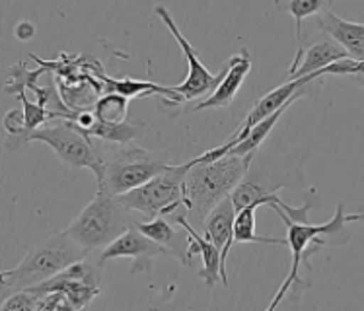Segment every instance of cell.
<instances>
[{
	"mask_svg": "<svg viewBox=\"0 0 364 311\" xmlns=\"http://www.w3.org/2000/svg\"><path fill=\"white\" fill-rule=\"evenodd\" d=\"M193 168L189 170L183 183V204L187 208V220L203 226L208 212L234 193V189L244 181L253 162V154H226L210 162L193 158Z\"/></svg>",
	"mask_w": 364,
	"mask_h": 311,
	"instance_id": "6da1fadb",
	"label": "cell"
},
{
	"mask_svg": "<svg viewBox=\"0 0 364 311\" xmlns=\"http://www.w3.org/2000/svg\"><path fill=\"white\" fill-rule=\"evenodd\" d=\"M136 222L139 220L133 216V210L119 202L117 197L97 191L65 231L86 253L97 249L104 251Z\"/></svg>",
	"mask_w": 364,
	"mask_h": 311,
	"instance_id": "7a4b0ae2",
	"label": "cell"
},
{
	"mask_svg": "<svg viewBox=\"0 0 364 311\" xmlns=\"http://www.w3.org/2000/svg\"><path fill=\"white\" fill-rule=\"evenodd\" d=\"M271 208L275 210L277 214L281 216V220H283L284 226H287V241H289V249L290 253H292V261H290L289 276H287V280L283 282V286L277 292L275 300L269 305V311L275 310L277 305L281 304V300L289 294L290 290H294V300L300 298L302 290L310 286V282H302V278L298 276V268H300V265L304 263L306 267L312 268L308 265V263H310V251H318L320 247H323V245L327 244L326 239H323V236L341 234L343 226L347 224L345 222V214H343V204L337 207L335 216L327 224L296 222V220H292L281 207L273 204Z\"/></svg>",
	"mask_w": 364,
	"mask_h": 311,
	"instance_id": "3957f363",
	"label": "cell"
},
{
	"mask_svg": "<svg viewBox=\"0 0 364 311\" xmlns=\"http://www.w3.org/2000/svg\"><path fill=\"white\" fill-rule=\"evenodd\" d=\"M86 255L80 245L76 244L67 231L53 236L36 249H31L20 265L0 273L2 288L28 290L43 284L68 265L80 261Z\"/></svg>",
	"mask_w": 364,
	"mask_h": 311,
	"instance_id": "277c9868",
	"label": "cell"
},
{
	"mask_svg": "<svg viewBox=\"0 0 364 311\" xmlns=\"http://www.w3.org/2000/svg\"><path fill=\"white\" fill-rule=\"evenodd\" d=\"M193 163L195 160H189L181 165H168L156 178L141 187H134L133 191L119 195L117 200L150 220L156 216L171 214L173 210L183 207V183Z\"/></svg>",
	"mask_w": 364,
	"mask_h": 311,
	"instance_id": "5b68a950",
	"label": "cell"
},
{
	"mask_svg": "<svg viewBox=\"0 0 364 311\" xmlns=\"http://www.w3.org/2000/svg\"><path fill=\"white\" fill-rule=\"evenodd\" d=\"M321 80H323V76L320 72H316V75H308L302 76V78H290L289 82H284L281 86H277L275 89H271L269 94L261 97L257 104L253 105L250 113L245 115V119L240 123L238 131L232 134L228 141L224 142L223 146H218V148H213L205 152V154L197 156L201 162H210V160H216V158H223L230 152L238 142H242L250 134L253 126L261 123L263 119L269 117L271 113H275L279 107H283L287 102L290 99H300V97L306 96H314V94H318L321 89Z\"/></svg>",
	"mask_w": 364,
	"mask_h": 311,
	"instance_id": "8992f818",
	"label": "cell"
},
{
	"mask_svg": "<svg viewBox=\"0 0 364 311\" xmlns=\"http://www.w3.org/2000/svg\"><path fill=\"white\" fill-rule=\"evenodd\" d=\"M20 142H43L49 144L63 162L75 168H86L100 183L104 178L105 162L102 156L97 154V150L92 146L90 136L80 126L76 125L70 119H63L60 123L51 126H39L38 131H33L28 136H23Z\"/></svg>",
	"mask_w": 364,
	"mask_h": 311,
	"instance_id": "52a82bcc",
	"label": "cell"
},
{
	"mask_svg": "<svg viewBox=\"0 0 364 311\" xmlns=\"http://www.w3.org/2000/svg\"><path fill=\"white\" fill-rule=\"evenodd\" d=\"M166 168L168 163L162 162L149 150L139 148L131 142L127 144V148L115 152L105 162L104 178L97 183V191L119 197L156 178Z\"/></svg>",
	"mask_w": 364,
	"mask_h": 311,
	"instance_id": "ba28073f",
	"label": "cell"
},
{
	"mask_svg": "<svg viewBox=\"0 0 364 311\" xmlns=\"http://www.w3.org/2000/svg\"><path fill=\"white\" fill-rule=\"evenodd\" d=\"M154 12L160 16V20L166 23V28L170 30L173 39L178 41L187 62L186 80L181 82V84H178V86H173V89L181 96L183 102H193V99H199V97H208L215 92L216 86L220 84V80H223V70H220V75H213V72L203 65L201 59H199V55L195 51V47L189 43L186 36L179 31V28L176 26V22L171 20V14L166 8L158 4V6H154Z\"/></svg>",
	"mask_w": 364,
	"mask_h": 311,
	"instance_id": "9c48e42d",
	"label": "cell"
},
{
	"mask_svg": "<svg viewBox=\"0 0 364 311\" xmlns=\"http://www.w3.org/2000/svg\"><path fill=\"white\" fill-rule=\"evenodd\" d=\"M168 249L160 245L154 239H150L146 234H142L139 228H136V224H134L133 228H129V230L123 234L121 237H117L112 245H107L104 251H102V257H100V265H104L105 261L109 259H117V257H129V259H133V268H131V273L139 274L144 273V271H149L150 267V261L158 257V255H166Z\"/></svg>",
	"mask_w": 364,
	"mask_h": 311,
	"instance_id": "30bf717a",
	"label": "cell"
},
{
	"mask_svg": "<svg viewBox=\"0 0 364 311\" xmlns=\"http://www.w3.org/2000/svg\"><path fill=\"white\" fill-rule=\"evenodd\" d=\"M252 70V57L247 51H240L226 60V67L223 68V80L216 86L215 92L208 97L201 99L199 104L193 105L191 111H201L210 107H226L234 102V97L242 88L245 76Z\"/></svg>",
	"mask_w": 364,
	"mask_h": 311,
	"instance_id": "8fae6325",
	"label": "cell"
},
{
	"mask_svg": "<svg viewBox=\"0 0 364 311\" xmlns=\"http://www.w3.org/2000/svg\"><path fill=\"white\" fill-rule=\"evenodd\" d=\"M238 210L234 207V200L230 197H226L220 200L210 212H208L207 220L203 224L205 234L213 241V244L223 251V267H220V276H223V284L228 286V274H226V259L230 253L232 245H234V220H236Z\"/></svg>",
	"mask_w": 364,
	"mask_h": 311,
	"instance_id": "7c38bea8",
	"label": "cell"
},
{
	"mask_svg": "<svg viewBox=\"0 0 364 311\" xmlns=\"http://www.w3.org/2000/svg\"><path fill=\"white\" fill-rule=\"evenodd\" d=\"M136 228L142 234H146L150 239L164 245L170 255L181 261V265L191 267V259H189V241H191V237H189L183 226L171 222L166 216H156L149 222H136Z\"/></svg>",
	"mask_w": 364,
	"mask_h": 311,
	"instance_id": "4fadbf2b",
	"label": "cell"
},
{
	"mask_svg": "<svg viewBox=\"0 0 364 311\" xmlns=\"http://www.w3.org/2000/svg\"><path fill=\"white\" fill-rule=\"evenodd\" d=\"M318 26L323 33L341 45L353 59L364 60V23L347 22L333 12H321Z\"/></svg>",
	"mask_w": 364,
	"mask_h": 311,
	"instance_id": "5bb4252c",
	"label": "cell"
},
{
	"mask_svg": "<svg viewBox=\"0 0 364 311\" xmlns=\"http://www.w3.org/2000/svg\"><path fill=\"white\" fill-rule=\"evenodd\" d=\"M347 57H350V55L337 41H329V39L327 41H318V43L310 45L308 49H304L302 59L298 62L296 70L290 75V78H302V76L316 75V72L321 75L323 68L333 65L337 60L347 59Z\"/></svg>",
	"mask_w": 364,
	"mask_h": 311,
	"instance_id": "9a60e30c",
	"label": "cell"
},
{
	"mask_svg": "<svg viewBox=\"0 0 364 311\" xmlns=\"http://www.w3.org/2000/svg\"><path fill=\"white\" fill-rule=\"evenodd\" d=\"M28 290L38 292V294L53 292V290H60V292L70 300V304H73L75 310H84V307L100 294V286H94V284H88V282L84 280H76V278H67V276H63V274H57V276H53L49 280H45L43 284H39V286H33V288Z\"/></svg>",
	"mask_w": 364,
	"mask_h": 311,
	"instance_id": "2e32d148",
	"label": "cell"
},
{
	"mask_svg": "<svg viewBox=\"0 0 364 311\" xmlns=\"http://www.w3.org/2000/svg\"><path fill=\"white\" fill-rule=\"evenodd\" d=\"M331 6L329 0H289V4L281 10H287L292 18H294V33H296V55H294V60L290 65L289 75H292L296 70L298 62L302 59V53H304V47H302V22L304 18L314 14H321L323 8Z\"/></svg>",
	"mask_w": 364,
	"mask_h": 311,
	"instance_id": "e0dca14e",
	"label": "cell"
},
{
	"mask_svg": "<svg viewBox=\"0 0 364 311\" xmlns=\"http://www.w3.org/2000/svg\"><path fill=\"white\" fill-rule=\"evenodd\" d=\"M259 204H250L238 210L234 220V244H265V245H289L287 239L279 237H259L255 234V210Z\"/></svg>",
	"mask_w": 364,
	"mask_h": 311,
	"instance_id": "ac0fdd59",
	"label": "cell"
},
{
	"mask_svg": "<svg viewBox=\"0 0 364 311\" xmlns=\"http://www.w3.org/2000/svg\"><path fill=\"white\" fill-rule=\"evenodd\" d=\"M296 102V97L294 99H290V102H287V104L283 105V107H279L275 113H271L269 117H265L261 123H257V125L253 126L252 131H250V134L245 136L244 141L238 142L234 148L228 152V154H236V156H247V154H255V150L259 148L261 144H263V141L267 138L269 133L273 131V126L277 125V121L283 117V113L289 109L290 105Z\"/></svg>",
	"mask_w": 364,
	"mask_h": 311,
	"instance_id": "d6986e66",
	"label": "cell"
},
{
	"mask_svg": "<svg viewBox=\"0 0 364 311\" xmlns=\"http://www.w3.org/2000/svg\"><path fill=\"white\" fill-rule=\"evenodd\" d=\"M142 131H144V125H139V123H115V125H107V123H100L96 121L94 125L86 129L84 133L88 136H96L100 141L105 142H117V144H131V142L141 136Z\"/></svg>",
	"mask_w": 364,
	"mask_h": 311,
	"instance_id": "ffe728a7",
	"label": "cell"
},
{
	"mask_svg": "<svg viewBox=\"0 0 364 311\" xmlns=\"http://www.w3.org/2000/svg\"><path fill=\"white\" fill-rule=\"evenodd\" d=\"M277 189L279 187H263L259 185L257 181H253L247 175L244 178V181L240 183L234 193H232V200H234V207L236 210H242L244 207H250V204H269L271 200L275 199Z\"/></svg>",
	"mask_w": 364,
	"mask_h": 311,
	"instance_id": "44dd1931",
	"label": "cell"
},
{
	"mask_svg": "<svg viewBox=\"0 0 364 311\" xmlns=\"http://www.w3.org/2000/svg\"><path fill=\"white\" fill-rule=\"evenodd\" d=\"M127 109H129V97L121 96L117 92H109L104 97H100L94 107L96 119L100 123L115 125L123 123L127 119Z\"/></svg>",
	"mask_w": 364,
	"mask_h": 311,
	"instance_id": "7402d4cb",
	"label": "cell"
},
{
	"mask_svg": "<svg viewBox=\"0 0 364 311\" xmlns=\"http://www.w3.org/2000/svg\"><path fill=\"white\" fill-rule=\"evenodd\" d=\"M18 97H20L23 111H26L28 134L33 133V131H38L39 126L43 125V123H47V121H51V119H60L59 113L51 111V109H47V107L39 104V102H38V104L30 102V99L26 97V92H20V94H18ZM28 134H26V136H28ZM20 141H22V138H20Z\"/></svg>",
	"mask_w": 364,
	"mask_h": 311,
	"instance_id": "603a6c76",
	"label": "cell"
},
{
	"mask_svg": "<svg viewBox=\"0 0 364 311\" xmlns=\"http://www.w3.org/2000/svg\"><path fill=\"white\" fill-rule=\"evenodd\" d=\"M41 294L31 290H16L12 296H6L0 304V311H38Z\"/></svg>",
	"mask_w": 364,
	"mask_h": 311,
	"instance_id": "cb8c5ba5",
	"label": "cell"
},
{
	"mask_svg": "<svg viewBox=\"0 0 364 311\" xmlns=\"http://www.w3.org/2000/svg\"><path fill=\"white\" fill-rule=\"evenodd\" d=\"M4 129L10 136L14 138H23L28 134V123H26V111L23 107H16L4 115Z\"/></svg>",
	"mask_w": 364,
	"mask_h": 311,
	"instance_id": "d4e9b609",
	"label": "cell"
},
{
	"mask_svg": "<svg viewBox=\"0 0 364 311\" xmlns=\"http://www.w3.org/2000/svg\"><path fill=\"white\" fill-rule=\"evenodd\" d=\"M59 310H75L70 300H68L60 290H53V292H43L41 300H39L38 311H59Z\"/></svg>",
	"mask_w": 364,
	"mask_h": 311,
	"instance_id": "484cf974",
	"label": "cell"
},
{
	"mask_svg": "<svg viewBox=\"0 0 364 311\" xmlns=\"http://www.w3.org/2000/svg\"><path fill=\"white\" fill-rule=\"evenodd\" d=\"M14 33L20 41H30L36 36V26L31 22H20L14 28Z\"/></svg>",
	"mask_w": 364,
	"mask_h": 311,
	"instance_id": "4316f807",
	"label": "cell"
},
{
	"mask_svg": "<svg viewBox=\"0 0 364 311\" xmlns=\"http://www.w3.org/2000/svg\"><path fill=\"white\" fill-rule=\"evenodd\" d=\"M349 80H353V82H355V84H358L360 88H364V72H363V75L349 76Z\"/></svg>",
	"mask_w": 364,
	"mask_h": 311,
	"instance_id": "83f0119b",
	"label": "cell"
},
{
	"mask_svg": "<svg viewBox=\"0 0 364 311\" xmlns=\"http://www.w3.org/2000/svg\"><path fill=\"white\" fill-rule=\"evenodd\" d=\"M358 220H364V214H350V216H345V222H358Z\"/></svg>",
	"mask_w": 364,
	"mask_h": 311,
	"instance_id": "f1b7e54d",
	"label": "cell"
},
{
	"mask_svg": "<svg viewBox=\"0 0 364 311\" xmlns=\"http://www.w3.org/2000/svg\"><path fill=\"white\" fill-rule=\"evenodd\" d=\"M329 2H331V4H333V0H329Z\"/></svg>",
	"mask_w": 364,
	"mask_h": 311,
	"instance_id": "f546056e",
	"label": "cell"
},
{
	"mask_svg": "<svg viewBox=\"0 0 364 311\" xmlns=\"http://www.w3.org/2000/svg\"><path fill=\"white\" fill-rule=\"evenodd\" d=\"M275 2H279V0H275Z\"/></svg>",
	"mask_w": 364,
	"mask_h": 311,
	"instance_id": "4dcf8cb0",
	"label": "cell"
}]
</instances>
